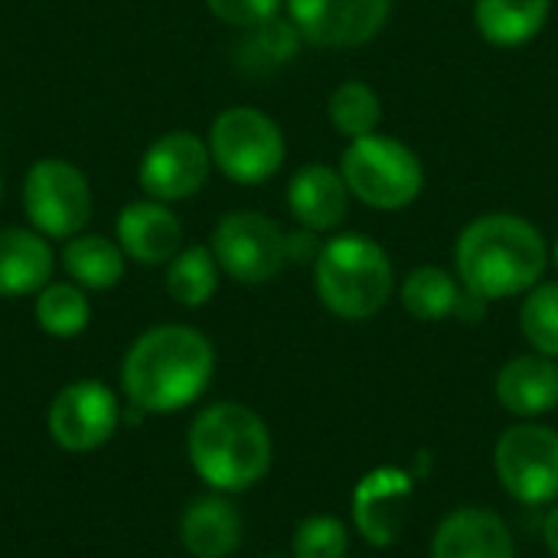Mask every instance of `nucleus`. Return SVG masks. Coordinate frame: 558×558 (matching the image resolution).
Masks as SVG:
<instances>
[{
    "label": "nucleus",
    "mask_w": 558,
    "mask_h": 558,
    "mask_svg": "<svg viewBox=\"0 0 558 558\" xmlns=\"http://www.w3.org/2000/svg\"><path fill=\"white\" fill-rule=\"evenodd\" d=\"M340 173L350 196L379 213H399L425 190L422 157L399 137L379 131L347 144L340 154Z\"/></svg>",
    "instance_id": "nucleus-5"
},
{
    "label": "nucleus",
    "mask_w": 558,
    "mask_h": 558,
    "mask_svg": "<svg viewBox=\"0 0 558 558\" xmlns=\"http://www.w3.org/2000/svg\"><path fill=\"white\" fill-rule=\"evenodd\" d=\"M0 193H3V173H0Z\"/></svg>",
    "instance_id": "nucleus-33"
},
{
    "label": "nucleus",
    "mask_w": 558,
    "mask_h": 558,
    "mask_svg": "<svg viewBox=\"0 0 558 558\" xmlns=\"http://www.w3.org/2000/svg\"><path fill=\"white\" fill-rule=\"evenodd\" d=\"M219 268L239 284H265L284 271L288 262V232L265 213L235 209L226 213L209 242Z\"/></svg>",
    "instance_id": "nucleus-8"
},
{
    "label": "nucleus",
    "mask_w": 558,
    "mask_h": 558,
    "mask_svg": "<svg viewBox=\"0 0 558 558\" xmlns=\"http://www.w3.org/2000/svg\"><path fill=\"white\" fill-rule=\"evenodd\" d=\"M252 36L245 39L242 52H245V65L262 72V69H275L281 62H291L304 43V36L298 33V26L288 16H271L268 23L248 29Z\"/></svg>",
    "instance_id": "nucleus-27"
},
{
    "label": "nucleus",
    "mask_w": 558,
    "mask_h": 558,
    "mask_svg": "<svg viewBox=\"0 0 558 558\" xmlns=\"http://www.w3.org/2000/svg\"><path fill=\"white\" fill-rule=\"evenodd\" d=\"M553 0H474L477 33L500 49L526 46L549 23Z\"/></svg>",
    "instance_id": "nucleus-20"
},
{
    "label": "nucleus",
    "mask_w": 558,
    "mask_h": 558,
    "mask_svg": "<svg viewBox=\"0 0 558 558\" xmlns=\"http://www.w3.org/2000/svg\"><path fill=\"white\" fill-rule=\"evenodd\" d=\"M432 558H517V546L504 517L484 507H461L438 523Z\"/></svg>",
    "instance_id": "nucleus-15"
},
{
    "label": "nucleus",
    "mask_w": 558,
    "mask_h": 558,
    "mask_svg": "<svg viewBox=\"0 0 558 558\" xmlns=\"http://www.w3.org/2000/svg\"><path fill=\"white\" fill-rule=\"evenodd\" d=\"M500 487L526 507L558 500V432L530 422L507 428L494 445Z\"/></svg>",
    "instance_id": "nucleus-9"
},
{
    "label": "nucleus",
    "mask_w": 558,
    "mask_h": 558,
    "mask_svg": "<svg viewBox=\"0 0 558 558\" xmlns=\"http://www.w3.org/2000/svg\"><path fill=\"white\" fill-rule=\"evenodd\" d=\"M464 301H468L464 284L458 281V275H451L441 265H418L402 281V307L422 324L461 317Z\"/></svg>",
    "instance_id": "nucleus-22"
},
{
    "label": "nucleus",
    "mask_w": 558,
    "mask_h": 558,
    "mask_svg": "<svg viewBox=\"0 0 558 558\" xmlns=\"http://www.w3.org/2000/svg\"><path fill=\"white\" fill-rule=\"evenodd\" d=\"M209 13L229 26H242V29H255L262 23H268L271 16L281 13L284 0H206Z\"/></svg>",
    "instance_id": "nucleus-29"
},
{
    "label": "nucleus",
    "mask_w": 558,
    "mask_h": 558,
    "mask_svg": "<svg viewBox=\"0 0 558 558\" xmlns=\"http://www.w3.org/2000/svg\"><path fill=\"white\" fill-rule=\"evenodd\" d=\"M327 118L337 128V134H343L347 141L376 134L383 121V98L369 82L347 78L333 88L327 101Z\"/></svg>",
    "instance_id": "nucleus-25"
},
{
    "label": "nucleus",
    "mask_w": 558,
    "mask_h": 558,
    "mask_svg": "<svg viewBox=\"0 0 558 558\" xmlns=\"http://www.w3.org/2000/svg\"><path fill=\"white\" fill-rule=\"evenodd\" d=\"M62 268L85 291H111L124 278L128 255L121 252L118 239L82 232L62 245Z\"/></svg>",
    "instance_id": "nucleus-21"
},
{
    "label": "nucleus",
    "mask_w": 558,
    "mask_h": 558,
    "mask_svg": "<svg viewBox=\"0 0 558 558\" xmlns=\"http://www.w3.org/2000/svg\"><path fill=\"white\" fill-rule=\"evenodd\" d=\"M56 268L49 239L36 229H0V298L39 294Z\"/></svg>",
    "instance_id": "nucleus-19"
},
{
    "label": "nucleus",
    "mask_w": 558,
    "mask_h": 558,
    "mask_svg": "<svg viewBox=\"0 0 558 558\" xmlns=\"http://www.w3.org/2000/svg\"><path fill=\"white\" fill-rule=\"evenodd\" d=\"M497 402L517 418H536L558 405V360L523 353L500 366L494 383Z\"/></svg>",
    "instance_id": "nucleus-17"
},
{
    "label": "nucleus",
    "mask_w": 558,
    "mask_h": 558,
    "mask_svg": "<svg viewBox=\"0 0 558 558\" xmlns=\"http://www.w3.org/2000/svg\"><path fill=\"white\" fill-rule=\"evenodd\" d=\"M549 265L539 226L517 213H487L468 222L454 242V275L481 301H507L533 291Z\"/></svg>",
    "instance_id": "nucleus-2"
},
{
    "label": "nucleus",
    "mask_w": 558,
    "mask_h": 558,
    "mask_svg": "<svg viewBox=\"0 0 558 558\" xmlns=\"http://www.w3.org/2000/svg\"><path fill=\"white\" fill-rule=\"evenodd\" d=\"M121 425L118 396L98 379H78L56 392L46 412L49 438L69 454H92L114 438Z\"/></svg>",
    "instance_id": "nucleus-10"
},
{
    "label": "nucleus",
    "mask_w": 558,
    "mask_h": 558,
    "mask_svg": "<svg viewBox=\"0 0 558 558\" xmlns=\"http://www.w3.org/2000/svg\"><path fill=\"white\" fill-rule=\"evenodd\" d=\"M549 258H553V265L558 268V239H556V245H553V252H549Z\"/></svg>",
    "instance_id": "nucleus-32"
},
{
    "label": "nucleus",
    "mask_w": 558,
    "mask_h": 558,
    "mask_svg": "<svg viewBox=\"0 0 558 558\" xmlns=\"http://www.w3.org/2000/svg\"><path fill=\"white\" fill-rule=\"evenodd\" d=\"M206 144L213 167L239 186H258L271 180L288 154L278 121L252 105H232L219 111Z\"/></svg>",
    "instance_id": "nucleus-6"
},
{
    "label": "nucleus",
    "mask_w": 558,
    "mask_h": 558,
    "mask_svg": "<svg viewBox=\"0 0 558 558\" xmlns=\"http://www.w3.org/2000/svg\"><path fill=\"white\" fill-rule=\"evenodd\" d=\"M311 268L320 304L340 320L376 317L396 288L392 258L379 242L360 232H343L324 242Z\"/></svg>",
    "instance_id": "nucleus-4"
},
{
    "label": "nucleus",
    "mask_w": 558,
    "mask_h": 558,
    "mask_svg": "<svg viewBox=\"0 0 558 558\" xmlns=\"http://www.w3.org/2000/svg\"><path fill=\"white\" fill-rule=\"evenodd\" d=\"M320 239L317 232L298 226L294 232H288V262H298V265H314L317 255H320Z\"/></svg>",
    "instance_id": "nucleus-30"
},
{
    "label": "nucleus",
    "mask_w": 558,
    "mask_h": 558,
    "mask_svg": "<svg viewBox=\"0 0 558 558\" xmlns=\"http://www.w3.org/2000/svg\"><path fill=\"white\" fill-rule=\"evenodd\" d=\"M213 170L209 144L193 131L160 134L137 163V183L147 199L180 203L196 196Z\"/></svg>",
    "instance_id": "nucleus-12"
},
{
    "label": "nucleus",
    "mask_w": 558,
    "mask_h": 558,
    "mask_svg": "<svg viewBox=\"0 0 558 558\" xmlns=\"http://www.w3.org/2000/svg\"><path fill=\"white\" fill-rule=\"evenodd\" d=\"M186 454L196 477L216 494H242L265 481L275 445L255 409L242 402H216L193 418Z\"/></svg>",
    "instance_id": "nucleus-3"
},
{
    "label": "nucleus",
    "mask_w": 558,
    "mask_h": 558,
    "mask_svg": "<svg viewBox=\"0 0 558 558\" xmlns=\"http://www.w3.org/2000/svg\"><path fill=\"white\" fill-rule=\"evenodd\" d=\"M520 330L536 353L558 360V281L536 284L523 294Z\"/></svg>",
    "instance_id": "nucleus-26"
},
{
    "label": "nucleus",
    "mask_w": 558,
    "mask_h": 558,
    "mask_svg": "<svg viewBox=\"0 0 558 558\" xmlns=\"http://www.w3.org/2000/svg\"><path fill=\"white\" fill-rule=\"evenodd\" d=\"M275 558H278V556H275ZM291 558H294V556H291Z\"/></svg>",
    "instance_id": "nucleus-34"
},
{
    "label": "nucleus",
    "mask_w": 558,
    "mask_h": 558,
    "mask_svg": "<svg viewBox=\"0 0 558 558\" xmlns=\"http://www.w3.org/2000/svg\"><path fill=\"white\" fill-rule=\"evenodd\" d=\"M242 517L222 497H196L180 517V543L193 558H229L242 546Z\"/></svg>",
    "instance_id": "nucleus-18"
},
{
    "label": "nucleus",
    "mask_w": 558,
    "mask_h": 558,
    "mask_svg": "<svg viewBox=\"0 0 558 558\" xmlns=\"http://www.w3.org/2000/svg\"><path fill=\"white\" fill-rule=\"evenodd\" d=\"M284 10L304 43L353 49L373 43L386 29L392 0H284Z\"/></svg>",
    "instance_id": "nucleus-11"
},
{
    "label": "nucleus",
    "mask_w": 558,
    "mask_h": 558,
    "mask_svg": "<svg viewBox=\"0 0 558 558\" xmlns=\"http://www.w3.org/2000/svg\"><path fill=\"white\" fill-rule=\"evenodd\" d=\"M33 317L43 333H49L56 340H72L88 330L92 304H88L85 288H78L75 281H49L36 294Z\"/></svg>",
    "instance_id": "nucleus-24"
},
{
    "label": "nucleus",
    "mask_w": 558,
    "mask_h": 558,
    "mask_svg": "<svg viewBox=\"0 0 558 558\" xmlns=\"http://www.w3.org/2000/svg\"><path fill=\"white\" fill-rule=\"evenodd\" d=\"M23 209L39 235L69 242L82 235L92 219V183L75 163L43 157L23 177Z\"/></svg>",
    "instance_id": "nucleus-7"
},
{
    "label": "nucleus",
    "mask_w": 558,
    "mask_h": 558,
    "mask_svg": "<svg viewBox=\"0 0 558 558\" xmlns=\"http://www.w3.org/2000/svg\"><path fill=\"white\" fill-rule=\"evenodd\" d=\"M288 209L298 226L311 232H333L350 213V190L340 167L307 163L288 183Z\"/></svg>",
    "instance_id": "nucleus-16"
},
{
    "label": "nucleus",
    "mask_w": 558,
    "mask_h": 558,
    "mask_svg": "<svg viewBox=\"0 0 558 558\" xmlns=\"http://www.w3.org/2000/svg\"><path fill=\"white\" fill-rule=\"evenodd\" d=\"M543 539H546V549L558 558V504L543 520Z\"/></svg>",
    "instance_id": "nucleus-31"
},
{
    "label": "nucleus",
    "mask_w": 558,
    "mask_h": 558,
    "mask_svg": "<svg viewBox=\"0 0 558 558\" xmlns=\"http://www.w3.org/2000/svg\"><path fill=\"white\" fill-rule=\"evenodd\" d=\"M415 500V477L402 468H373L353 487V526L356 533L376 546L389 549L409 526Z\"/></svg>",
    "instance_id": "nucleus-13"
},
{
    "label": "nucleus",
    "mask_w": 558,
    "mask_h": 558,
    "mask_svg": "<svg viewBox=\"0 0 558 558\" xmlns=\"http://www.w3.org/2000/svg\"><path fill=\"white\" fill-rule=\"evenodd\" d=\"M216 350L206 333L186 324L144 330L121 363V389L137 412L170 415L193 405L213 383Z\"/></svg>",
    "instance_id": "nucleus-1"
},
{
    "label": "nucleus",
    "mask_w": 558,
    "mask_h": 558,
    "mask_svg": "<svg viewBox=\"0 0 558 558\" xmlns=\"http://www.w3.org/2000/svg\"><path fill=\"white\" fill-rule=\"evenodd\" d=\"M291 549H294V558H347L350 533L343 520L317 513L298 523Z\"/></svg>",
    "instance_id": "nucleus-28"
},
{
    "label": "nucleus",
    "mask_w": 558,
    "mask_h": 558,
    "mask_svg": "<svg viewBox=\"0 0 558 558\" xmlns=\"http://www.w3.org/2000/svg\"><path fill=\"white\" fill-rule=\"evenodd\" d=\"M219 262L213 255V248L206 245H190L180 248L170 262H167V294L180 304V307H203L216 298L219 291Z\"/></svg>",
    "instance_id": "nucleus-23"
},
{
    "label": "nucleus",
    "mask_w": 558,
    "mask_h": 558,
    "mask_svg": "<svg viewBox=\"0 0 558 558\" xmlns=\"http://www.w3.org/2000/svg\"><path fill=\"white\" fill-rule=\"evenodd\" d=\"M114 239L131 262L154 268L167 265L183 248V222L170 209V203L144 196L121 206L114 219Z\"/></svg>",
    "instance_id": "nucleus-14"
}]
</instances>
